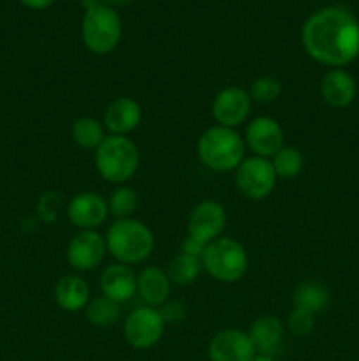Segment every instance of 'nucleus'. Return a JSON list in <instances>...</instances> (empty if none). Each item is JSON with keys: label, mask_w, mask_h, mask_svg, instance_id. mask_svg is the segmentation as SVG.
Masks as SVG:
<instances>
[{"label": "nucleus", "mask_w": 359, "mask_h": 361, "mask_svg": "<svg viewBox=\"0 0 359 361\" xmlns=\"http://www.w3.org/2000/svg\"><path fill=\"white\" fill-rule=\"evenodd\" d=\"M158 310H160L165 324L182 323V321L185 319V305H183L182 302H172V300H168V302H165Z\"/></svg>", "instance_id": "obj_29"}, {"label": "nucleus", "mask_w": 359, "mask_h": 361, "mask_svg": "<svg viewBox=\"0 0 359 361\" xmlns=\"http://www.w3.org/2000/svg\"><path fill=\"white\" fill-rule=\"evenodd\" d=\"M285 328L277 316H260L252 323L248 337L257 355L273 356L280 353L284 344Z\"/></svg>", "instance_id": "obj_18"}, {"label": "nucleus", "mask_w": 359, "mask_h": 361, "mask_svg": "<svg viewBox=\"0 0 359 361\" xmlns=\"http://www.w3.org/2000/svg\"><path fill=\"white\" fill-rule=\"evenodd\" d=\"M248 94L252 101L259 102V104H270L282 95V81L277 76L264 74L252 81Z\"/></svg>", "instance_id": "obj_27"}, {"label": "nucleus", "mask_w": 359, "mask_h": 361, "mask_svg": "<svg viewBox=\"0 0 359 361\" xmlns=\"http://www.w3.org/2000/svg\"><path fill=\"white\" fill-rule=\"evenodd\" d=\"M165 330V321L155 307H137L123 321V337L130 348L146 351L160 342Z\"/></svg>", "instance_id": "obj_8"}, {"label": "nucleus", "mask_w": 359, "mask_h": 361, "mask_svg": "<svg viewBox=\"0 0 359 361\" xmlns=\"http://www.w3.org/2000/svg\"><path fill=\"white\" fill-rule=\"evenodd\" d=\"M67 217L80 231H95L108 221V200L92 190L76 194L67 203Z\"/></svg>", "instance_id": "obj_12"}, {"label": "nucleus", "mask_w": 359, "mask_h": 361, "mask_svg": "<svg viewBox=\"0 0 359 361\" xmlns=\"http://www.w3.org/2000/svg\"><path fill=\"white\" fill-rule=\"evenodd\" d=\"M225 224H227V214L218 201H201L190 212L189 222H187V236L208 245L213 240L220 238Z\"/></svg>", "instance_id": "obj_9"}, {"label": "nucleus", "mask_w": 359, "mask_h": 361, "mask_svg": "<svg viewBox=\"0 0 359 361\" xmlns=\"http://www.w3.org/2000/svg\"><path fill=\"white\" fill-rule=\"evenodd\" d=\"M56 305L65 312H80L90 303V286L80 275H63L53 289Z\"/></svg>", "instance_id": "obj_20"}, {"label": "nucleus", "mask_w": 359, "mask_h": 361, "mask_svg": "<svg viewBox=\"0 0 359 361\" xmlns=\"http://www.w3.org/2000/svg\"><path fill=\"white\" fill-rule=\"evenodd\" d=\"M21 6H25L27 9L32 11H42V9H48L49 6L55 4V0H20Z\"/></svg>", "instance_id": "obj_31"}, {"label": "nucleus", "mask_w": 359, "mask_h": 361, "mask_svg": "<svg viewBox=\"0 0 359 361\" xmlns=\"http://www.w3.org/2000/svg\"><path fill=\"white\" fill-rule=\"evenodd\" d=\"M139 148L129 136L108 134L95 150V168L113 185H125L139 169Z\"/></svg>", "instance_id": "obj_4"}, {"label": "nucleus", "mask_w": 359, "mask_h": 361, "mask_svg": "<svg viewBox=\"0 0 359 361\" xmlns=\"http://www.w3.org/2000/svg\"><path fill=\"white\" fill-rule=\"evenodd\" d=\"M70 134H73L74 143L83 150H97L108 136L101 120L94 116H80L74 120Z\"/></svg>", "instance_id": "obj_22"}, {"label": "nucleus", "mask_w": 359, "mask_h": 361, "mask_svg": "<svg viewBox=\"0 0 359 361\" xmlns=\"http://www.w3.org/2000/svg\"><path fill=\"white\" fill-rule=\"evenodd\" d=\"M252 111V99L248 90L241 87H225L215 95L211 104V115H213L217 126L236 127L243 126L248 120Z\"/></svg>", "instance_id": "obj_10"}, {"label": "nucleus", "mask_w": 359, "mask_h": 361, "mask_svg": "<svg viewBox=\"0 0 359 361\" xmlns=\"http://www.w3.org/2000/svg\"><path fill=\"white\" fill-rule=\"evenodd\" d=\"M123 35L122 18L118 11L106 4H97L84 11L81 23V37L88 51L95 55H108L115 51Z\"/></svg>", "instance_id": "obj_6"}, {"label": "nucleus", "mask_w": 359, "mask_h": 361, "mask_svg": "<svg viewBox=\"0 0 359 361\" xmlns=\"http://www.w3.org/2000/svg\"><path fill=\"white\" fill-rule=\"evenodd\" d=\"M204 249H206V245H204V243L197 242V240H194V238H189V236H187L182 243V252L190 254V256L201 257L203 256Z\"/></svg>", "instance_id": "obj_30"}, {"label": "nucleus", "mask_w": 359, "mask_h": 361, "mask_svg": "<svg viewBox=\"0 0 359 361\" xmlns=\"http://www.w3.org/2000/svg\"><path fill=\"white\" fill-rule=\"evenodd\" d=\"M84 312H87V319L94 326H109L120 319L122 310H120V303L113 302L106 296H99V298L90 300Z\"/></svg>", "instance_id": "obj_26"}, {"label": "nucleus", "mask_w": 359, "mask_h": 361, "mask_svg": "<svg viewBox=\"0 0 359 361\" xmlns=\"http://www.w3.org/2000/svg\"><path fill=\"white\" fill-rule=\"evenodd\" d=\"M256 355L248 334L236 328L218 331L208 345V356L211 361H252Z\"/></svg>", "instance_id": "obj_14"}, {"label": "nucleus", "mask_w": 359, "mask_h": 361, "mask_svg": "<svg viewBox=\"0 0 359 361\" xmlns=\"http://www.w3.org/2000/svg\"><path fill=\"white\" fill-rule=\"evenodd\" d=\"M99 286L102 296L116 303H125L137 293V275L129 264L113 263L104 268Z\"/></svg>", "instance_id": "obj_16"}, {"label": "nucleus", "mask_w": 359, "mask_h": 361, "mask_svg": "<svg viewBox=\"0 0 359 361\" xmlns=\"http://www.w3.org/2000/svg\"><path fill=\"white\" fill-rule=\"evenodd\" d=\"M284 129L280 123L271 116H257L246 123L245 147L253 155L263 159H271L282 147H284Z\"/></svg>", "instance_id": "obj_13"}, {"label": "nucleus", "mask_w": 359, "mask_h": 361, "mask_svg": "<svg viewBox=\"0 0 359 361\" xmlns=\"http://www.w3.org/2000/svg\"><path fill=\"white\" fill-rule=\"evenodd\" d=\"M168 277L175 286H189L197 281L199 274L203 271L201 257L190 256V254L178 252L168 264Z\"/></svg>", "instance_id": "obj_23"}, {"label": "nucleus", "mask_w": 359, "mask_h": 361, "mask_svg": "<svg viewBox=\"0 0 359 361\" xmlns=\"http://www.w3.org/2000/svg\"><path fill=\"white\" fill-rule=\"evenodd\" d=\"M320 97L331 108H347L354 102L355 94H358V87H355V80L352 74L341 67H334L324 73L322 80H320Z\"/></svg>", "instance_id": "obj_17"}, {"label": "nucleus", "mask_w": 359, "mask_h": 361, "mask_svg": "<svg viewBox=\"0 0 359 361\" xmlns=\"http://www.w3.org/2000/svg\"><path fill=\"white\" fill-rule=\"evenodd\" d=\"M277 173L270 159L250 155L234 171V185L243 197L250 201L266 200L277 185Z\"/></svg>", "instance_id": "obj_7"}, {"label": "nucleus", "mask_w": 359, "mask_h": 361, "mask_svg": "<svg viewBox=\"0 0 359 361\" xmlns=\"http://www.w3.org/2000/svg\"><path fill=\"white\" fill-rule=\"evenodd\" d=\"M252 361H277L273 356H263V355H256V358Z\"/></svg>", "instance_id": "obj_34"}, {"label": "nucleus", "mask_w": 359, "mask_h": 361, "mask_svg": "<svg viewBox=\"0 0 359 361\" xmlns=\"http://www.w3.org/2000/svg\"><path fill=\"white\" fill-rule=\"evenodd\" d=\"M171 281L160 267H146L137 275V295L148 307H162L171 295Z\"/></svg>", "instance_id": "obj_19"}, {"label": "nucleus", "mask_w": 359, "mask_h": 361, "mask_svg": "<svg viewBox=\"0 0 359 361\" xmlns=\"http://www.w3.org/2000/svg\"><path fill=\"white\" fill-rule=\"evenodd\" d=\"M132 2H134V0H102V4L113 7V9H116V7H125V6H129V4H132Z\"/></svg>", "instance_id": "obj_32"}, {"label": "nucleus", "mask_w": 359, "mask_h": 361, "mask_svg": "<svg viewBox=\"0 0 359 361\" xmlns=\"http://www.w3.org/2000/svg\"><path fill=\"white\" fill-rule=\"evenodd\" d=\"M108 254L106 238L97 231H77L67 245V263L76 271H92Z\"/></svg>", "instance_id": "obj_11"}, {"label": "nucleus", "mask_w": 359, "mask_h": 361, "mask_svg": "<svg viewBox=\"0 0 359 361\" xmlns=\"http://www.w3.org/2000/svg\"><path fill=\"white\" fill-rule=\"evenodd\" d=\"M270 161L278 178L285 180L298 176L301 173L303 164H305L303 154L296 147H282Z\"/></svg>", "instance_id": "obj_25"}, {"label": "nucleus", "mask_w": 359, "mask_h": 361, "mask_svg": "<svg viewBox=\"0 0 359 361\" xmlns=\"http://www.w3.org/2000/svg\"><path fill=\"white\" fill-rule=\"evenodd\" d=\"M203 270L215 281L232 284L245 277L248 270V254L234 238L220 236L206 245L201 256Z\"/></svg>", "instance_id": "obj_5"}, {"label": "nucleus", "mask_w": 359, "mask_h": 361, "mask_svg": "<svg viewBox=\"0 0 359 361\" xmlns=\"http://www.w3.org/2000/svg\"><path fill=\"white\" fill-rule=\"evenodd\" d=\"M108 252L118 263L137 264L151 256L155 238L151 229L137 219H116L106 233Z\"/></svg>", "instance_id": "obj_2"}, {"label": "nucleus", "mask_w": 359, "mask_h": 361, "mask_svg": "<svg viewBox=\"0 0 359 361\" xmlns=\"http://www.w3.org/2000/svg\"><path fill=\"white\" fill-rule=\"evenodd\" d=\"M285 326H287V330L291 331L294 337L305 338L308 337L313 331V328H315V316H313L312 312H308V310L294 307V309L291 310V314L287 316Z\"/></svg>", "instance_id": "obj_28"}, {"label": "nucleus", "mask_w": 359, "mask_h": 361, "mask_svg": "<svg viewBox=\"0 0 359 361\" xmlns=\"http://www.w3.org/2000/svg\"><path fill=\"white\" fill-rule=\"evenodd\" d=\"M292 303L294 307L303 310H308L313 316L326 310L329 303V293L322 284L315 281H305L294 289L292 293Z\"/></svg>", "instance_id": "obj_21"}, {"label": "nucleus", "mask_w": 359, "mask_h": 361, "mask_svg": "<svg viewBox=\"0 0 359 361\" xmlns=\"http://www.w3.org/2000/svg\"><path fill=\"white\" fill-rule=\"evenodd\" d=\"M137 207H139V196L129 185H116V189L108 197L109 215L115 219H130Z\"/></svg>", "instance_id": "obj_24"}, {"label": "nucleus", "mask_w": 359, "mask_h": 361, "mask_svg": "<svg viewBox=\"0 0 359 361\" xmlns=\"http://www.w3.org/2000/svg\"><path fill=\"white\" fill-rule=\"evenodd\" d=\"M141 118H143V109L136 99L116 97L106 108L102 126L113 136H129L139 127Z\"/></svg>", "instance_id": "obj_15"}, {"label": "nucleus", "mask_w": 359, "mask_h": 361, "mask_svg": "<svg viewBox=\"0 0 359 361\" xmlns=\"http://www.w3.org/2000/svg\"><path fill=\"white\" fill-rule=\"evenodd\" d=\"M81 4L84 6V11L90 9V7L97 6V4H102V0H81Z\"/></svg>", "instance_id": "obj_33"}, {"label": "nucleus", "mask_w": 359, "mask_h": 361, "mask_svg": "<svg viewBox=\"0 0 359 361\" xmlns=\"http://www.w3.org/2000/svg\"><path fill=\"white\" fill-rule=\"evenodd\" d=\"M301 44L306 55L322 66H347L359 56L358 18L347 7H324L303 23Z\"/></svg>", "instance_id": "obj_1"}, {"label": "nucleus", "mask_w": 359, "mask_h": 361, "mask_svg": "<svg viewBox=\"0 0 359 361\" xmlns=\"http://www.w3.org/2000/svg\"><path fill=\"white\" fill-rule=\"evenodd\" d=\"M245 141L236 129L208 127L197 141V155L208 169L215 173L236 171L245 159Z\"/></svg>", "instance_id": "obj_3"}]
</instances>
